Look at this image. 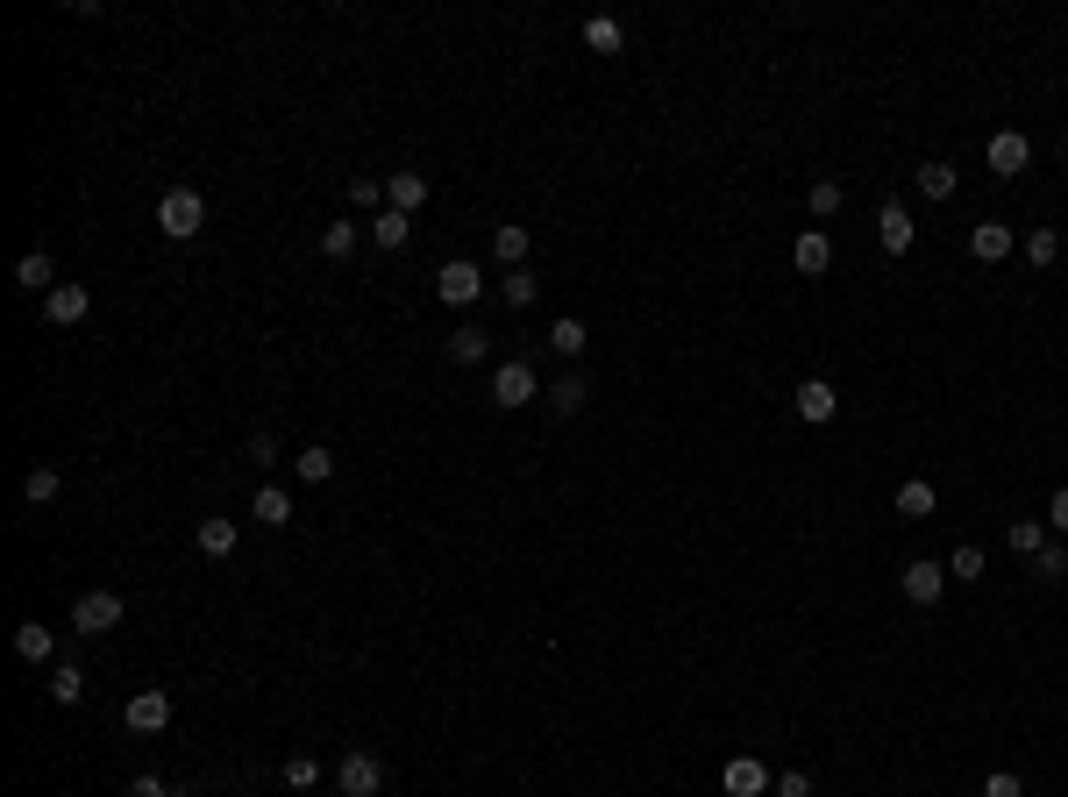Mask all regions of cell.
Instances as JSON below:
<instances>
[{
  "mask_svg": "<svg viewBox=\"0 0 1068 797\" xmlns=\"http://www.w3.org/2000/svg\"><path fill=\"white\" fill-rule=\"evenodd\" d=\"M157 229L172 235V243H192V235L207 229V200H200L192 186H172V192L157 200Z\"/></svg>",
  "mask_w": 1068,
  "mask_h": 797,
  "instance_id": "obj_1",
  "label": "cell"
},
{
  "mask_svg": "<svg viewBox=\"0 0 1068 797\" xmlns=\"http://www.w3.org/2000/svg\"><path fill=\"white\" fill-rule=\"evenodd\" d=\"M335 790L342 797H378L385 790V762L371 755V748H350V755H342V770H335Z\"/></svg>",
  "mask_w": 1068,
  "mask_h": 797,
  "instance_id": "obj_2",
  "label": "cell"
},
{
  "mask_svg": "<svg viewBox=\"0 0 1068 797\" xmlns=\"http://www.w3.org/2000/svg\"><path fill=\"white\" fill-rule=\"evenodd\" d=\"M434 292H442V307H477V299H485V270H477L471 257H456V264L434 270Z\"/></svg>",
  "mask_w": 1068,
  "mask_h": 797,
  "instance_id": "obj_3",
  "label": "cell"
},
{
  "mask_svg": "<svg viewBox=\"0 0 1068 797\" xmlns=\"http://www.w3.org/2000/svg\"><path fill=\"white\" fill-rule=\"evenodd\" d=\"M535 392H541V378H535V364H520V356H506L499 370H492V399L514 413V406H535Z\"/></svg>",
  "mask_w": 1068,
  "mask_h": 797,
  "instance_id": "obj_4",
  "label": "cell"
},
{
  "mask_svg": "<svg viewBox=\"0 0 1068 797\" xmlns=\"http://www.w3.org/2000/svg\"><path fill=\"white\" fill-rule=\"evenodd\" d=\"M71 627H79V634H114V627H122V598L114 591H86L79 606H71Z\"/></svg>",
  "mask_w": 1068,
  "mask_h": 797,
  "instance_id": "obj_5",
  "label": "cell"
},
{
  "mask_svg": "<svg viewBox=\"0 0 1068 797\" xmlns=\"http://www.w3.org/2000/svg\"><path fill=\"white\" fill-rule=\"evenodd\" d=\"M877 243H883V257H905V250L920 243V221H912L898 200H883L877 207Z\"/></svg>",
  "mask_w": 1068,
  "mask_h": 797,
  "instance_id": "obj_6",
  "label": "cell"
},
{
  "mask_svg": "<svg viewBox=\"0 0 1068 797\" xmlns=\"http://www.w3.org/2000/svg\"><path fill=\"white\" fill-rule=\"evenodd\" d=\"M898 591H905L912 606H940V591H947V563H905V569H898Z\"/></svg>",
  "mask_w": 1068,
  "mask_h": 797,
  "instance_id": "obj_7",
  "label": "cell"
},
{
  "mask_svg": "<svg viewBox=\"0 0 1068 797\" xmlns=\"http://www.w3.org/2000/svg\"><path fill=\"white\" fill-rule=\"evenodd\" d=\"M719 790L727 797H770V770H762L756 755H734L727 770H719Z\"/></svg>",
  "mask_w": 1068,
  "mask_h": 797,
  "instance_id": "obj_8",
  "label": "cell"
},
{
  "mask_svg": "<svg viewBox=\"0 0 1068 797\" xmlns=\"http://www.w3.org/2000/svg\"><path fill=\"white\" fill-rule=\"evenodd\" d=\"M1026 164H1033V143L1019 129H998V135H990V171H998V178H1019Z\"/></svg>",
  "mask_w": 1068,
  "mask_h": 797,
  "instance_id": "obj_9",
  "label": "cell"
},
{
  "mask_svg": "<svg viewBox=\"0 0 1068 797\" xmlns=\"http://www.w3.org/2000/svg\"><path fill=\"white\" fill-rule=\"evenodd\" d=\"M122 719H129V733H164L172 727V698H164V690H135Z\"/></svg>",
  "mask_w": 1068,
  "mask_h": 797,
  "instance_id": "obj_10",
  "label": "cell"
},
{
  "mask_svg": "<svg viewBox=\"0 0 1068 797\" xmlns=\"http://www.w3.org/2000/svg\"><path fill=\"white\" fill-rule=\"evenodd\" d=\"M969 257L976 264H1004V257H1012V229H1004V221H976V229H969Z\"/></svg>",
  "mask_w": 1068,
  "mask_h": 797,
  "instance_id": "obj_11",
  "label": "cell"
},
{
  "mask_svg": "<svg viewBox=\"0 0 1068 797\" xmlns=\"http://www.w3.org/2000/svg\"><path fill=\"white\" fill-rule=\"evenodd\" d=\"M791 264H799L805 278H819V270L834 264V235H826V229H805L799 243H791Z\"/></svg>",
  "mask_w": 1068,
  "mask_h": 797,
  "instance_id": "obj_12",
  "label": "cell"
},
{
  "mask_svg": "<svg viewBox=\"0 0 1068 797\" xmlns=\"http://www.w3.org/2000/svg\"><path fill=\"white\" fill-rule=\"evenodd\" d=\"M192 541H200V555L229 563V555H235V520H229V513H207L200 528H192Z\"/></svg>",
  "mask_w": 1068,
  "mask_h": 797,
  "instance_id": "obj_13",
  "label": "cell"
},
{
  "mask_svg": "<svg viewBox=\"0 0 1068 797\" xmlns=\"http://www.w3.org/2000/svg\"><path fill=\"white\" fill-rule=\"evenodd\" d=\"M86 307H93V292H86V285H57V292L43 299V313H51L57 328H79V321H86Z\"/></svg>",
  "mask_w": 1068,
  "mask_h": 797,
  "instance_id": "obj_14",
  "label": "cell"
},
{
  "mask_svg": "<svg viewBox=\"0 0 1068 797\" xmlns=\"http://www.w3.org/2000/svg\"><path fill=\"white\" fill-rule=\"evenodd\" d=\"M799 413L812 420V428H826V420L840 413V392H834L826 378H805V385H799Z\"/></svg>",
  "mask_w": 1068,
  "mask_h": 797,
  "instance_id": "obj_15",
  "label": "cell"
},
{
  "mask_svg": "<svg viewBox=\"0 0 1068 797\" xmlns=\"http://www.w3.org/2000/svg\"><path fill=\"white\" fill-rule=\"evenodd\" d=\"M420 200H428V178L420 171H385V207H393V214H414Z\"/></svg>",
  "mask_w": 1068,
  "mask_h": 797,
  "instance_id": "obj_16",
  "label": "cell"
},
{
  "mask_svg": "<svg viewBox=\"0 0 1068 797\" xmlns=\"http://www.w3.org/2000/svg\"><path fill=\"white\" fill-rule=\"evenodd\" d=\"M14 655H22V663H51V655H57V634L43 620H22V627H14Z\"/></svg>",
  "mask_w": 1068,
  "mask_h": 797,
  "instance_id": "obj_17",
  "label": "cell"
},
{
  "mask_svg": "<svg viewBox=\"0 0 1068 797\" xmlns=\"http://www.w3.org/2000/svg\"><path fill=\"white\" fill-rule=\"evenodd\" d=\"M485 356H492V335L477 321H463L456 335H449V364H485Z\"/></svg>",
  "mask_w": 1068,
  "mask_h": 797,
  "instance_id": "obj_18",
  "label": "cell"
},
{
  "mask_svg": "<svg viewBox=\"0 0 1068 797\" xmlns=\"http://www.w3.org/2000/svg\"><path fill=\"white\" fill-rule=\"evenodd\" d=\"M940 491L926 485V477H912V485H898V520H934Z\"/></svg>",
  "mask_w": 1068,
  "mask_h": 797,
  "instance_id": "obj_19",
  "label": "cell"
},
{
  "mask_svg": "<svg viewBox=\"0 0 1068 797\" xmlns=\"http://www.w3.org/2000/svg\"><path fill=\"white\" fill-rule=\"evenodd\" d=\"M14 285H22V292H43V299H51V292H57V278H51V257H43V250H29V257L14 264Z\"/></svg>",
  "mask_w": 1068,
  "mask_h": 797,
  "instance_id": "obj_20",
  "label": "cell"
},
{
  "mask_svg": "<svg viewBox=\"0 0 1068 797\" xmlns=\"http://www.w3.org/2000/svg\"><path fill=\"white\" fill-rule=\"evenodd\" d=\"M406 235H414V214H393V207H378V221H371V243H378V250H406Z\"/></svg>",
  "mask_w": 1068,
  "mask_h": 797,
  "instance_id": "obj_21",
  "label": "cell"
},
{
  "mask_svg": "<svg viewBox=\"0 0 1068 797\" xmlns=\"http://www.w3.org/2000/svg\"><path fill=\"white\" fill-rule=\"evenodd\" d=\"M293 471H299V485H328V477H335V456H328V442L299 449V456H293Z\"/></svg>",
  "mask_w": 1068,
  "mask_h": 797,
  "instance_id": "obj_22",
  "label": "cell"
},
{
  "mask_svg": "<svg viewBox=\"0 0 1068 797\" xmlns=\"http://www.w3.org/2000/svg\"><path fill=\"white\" fill-rule=\"evenodd\" d=\"M912 178H920V192H926V200H955V164L926 157V164H920V171H912Z\"/></svg>",
  "mask_w": 1068,
  "mask_h": 797,
  "instance_id": "obj_23",
  "label": "cell"
},
{
  "mask_svg": "<svg viewBox=\"0 0 1068 797\" xmlns=\"http://www.w3.org/2000/svg\"><path fill=\"white\" fill-rule=\"evenodd\" d=\"M584 399H592V385H584L577 370H570V378H555V385H549V406H555V413H563V420H570V413H584Z\"/></svg>",
  "mask_w": 1068,
  "mask_h": 797,
  "instance_id": "obj_24",
  "label": "cell"
},
{
  "mask_svg": "<svg viewBox=\"0 0 1068 797\" xmlns=\"http://www.w3.org/2000/svg\"><path fill=\"white\" fill-rule=\"evenodd\" d=\"M499 292H506V307H535V299H541V278L520 264V270H506V278H499Z\"/></svg>",
  "mask_w": 1068,
  "mask_h": 797,
  "instance_id": "obj_25",
  "label": "cell"
},
{
  "mask_svg": "<svg viewBox=\"0 0 1068 797\" xmlns=\"http://www.w3.org/2000/svg\"><path fill=\"white\" fill-rule=\"evenodd\" d=\"M250 513H257V520H264V528H285V520H293V499H285V491H278V485H264V491H257V499H250Z\"/></svg>",
  "mask_w": 1068,
  "mask_h": 797,
  "instance_id": "obj_26",
  "label": "cell"
},
{
  "mask_svg": "<svg viewBox=\"0 0 1068 797\" xmlns=\"http://www.w3.org/2000/svg\"><path fill=\"white\" fill-rule=\"evenodd\" d=\"M51 698H57V705H79V698H86V669H79V663H57V669H51Z\"/></svg>",
  "mask_w": 1068,
  "mask_h": 797,
  "instance_id": "obj_27",
  "label": "cell"
},
{
  "mask_svg": "<svg viewBox=\"0 0 1068 797\" xmlns=\"http://www.w3.org/2000/svg\"><path fill=\"white\" fill-rule=\"evenodd\" d=\"M57 491H65V477H57L51 463H43V471H29V477H22V499H29V506H51Z\"/></svg>",
  "mask_w": 1068,
  "mask_h": 797,
  "instance_id": "obj_28",
  "label": "cell"
},
{
  "mask_svg": "<svg viewBox=\"0 0 1068 797\" xmlns=\"http://www.w3.org/2000/svg\"><path fill=\"white\" fill-rule=\"evenodd\" d=\"M492 250H499L506 270H520L528 264V229H492Z\"/></svg>",
  "mask_w": 1068,
  "mask_h": 797,
  "instance_id": "obj_29",
  "label": "cell"
},
{
  "mask_svg": "<svg viewBox=\"0 0 1068 797\" xmlns=\"http://www.w3.org/2000/svg\"><path fill=\"white\" fill-rule=\"evenodd\" d=\"M1033 577H1041V584H1061L1068 577V541H1047V549L1033 555Z\"/></svg>",
  "mask_w": 1068,
  "mask_h": 797,
  "instance_id": "obj_30",
  "label": "cell"
},
{
  "mask_svg": "<svg viewBox=\"0 0 1068 797\" xmlns=\"http://www.w3.org/2000/svg\"><path fill=\"white\" fill-rule=\"evenodd\" d=\"M584 43H592V51H620V43H627V29L613 22V14H592V22H584Z\"/></svg>",
  "mask_w": 1068,
  "mask_h": 797,
  "instance_id": "obj_31",
  "label": "cell"
},
{
  "mask_svg": "<svg viewBox=\"0 0 1068 797\" xmlns=\"http://www.w3.org/2000/svg\"><path fill=\"white\" fill-rule=\"evenodd\" d=\"M584 342H592V335H584V321H555L549 328V350L555 356H584Z\"/></svg>",
  "mask_w": 1068,
  "mask_h": 797,
  "instance_id": "obj_32",
  "label": "cell"
},
{
  "mask_svg": "<svg viewBox=\"0 0 1068 797\" xmlns=\"http://www.w3.org/2000/svg\"><path fill=\"white\" fill-rule=\"evenodd\" d=\"M805 207H812V214H819V221H826V214H840V207H848V192H840V186H834V178H819V186H812V192H805Z\"/></svg>",
  "mask_w": 1068,
  "mask_h": 797,
  "instance_id": "obj_33",
  "label": "cell"
},
{
  "mask_svg": "<svg viewBox=\"0 0 1068 797\" xmlns=\"http://www.w3.org/2000/svg\"><path fill=\"white\" fill-rule=\"evenodd\" d=\"M356 250V221H328L321 229V257H350Z\"/></svg>",
  "mask_w": 1068,
  "mask_h": 797,
  "instance_id": "obj_34",
  "label": "cell"
},
{
  "mask_svg": "<svg viewBox=\"0 0 1068 797\" xmlns=\"http://www.w3.org/2000/svg\"><path fill=\"white\" fill-rule=\"evenodd\" d=\"M1041 549H1047L1041 520H1012V555H1041Z\"/></svg>",
  "mask_w": 1068,
  "mask_h": 797,
  "instance_id": "obj_35",
  "label": "cell"
},
{
  "mask_svg": "<svg viewBox=\"0 0 1068 797\" xmlns=\"http://www.w3.org/2000/svg\"><path fill=\"white\" fill-rule=\"evenodd\" d=\"M313 784H321V762H313V755H293V762H285V790H313Z\"/></svg>",
  "mask_w": 1068,
  "mask_h": 797,
  "instance_id": "obj_36",
  "label": "cell"
},
{
  "mask_svg": "<svg viewBox=\"0 0 1068 797\" xmlns=\"http://www.w3.org/2000/svg\"><path fill=\"white\" fill-rule=\"evenodd\" d=\"M1026 257H1033V264L1047 270V264L1061 257V235H1055V229H1033V235H1026Z\"/></svg>",
  "mask_w": 1068,
  "mask_h": 797,
  "instance_id": "obj_37",
  "label": "cell"
},
{
  "mask_svg": "<svg viewBox=\"0 0 1068 797\" xmlns=\"http://www.w3.org/2000/svg\"><path fill=\"white\" fill-rule=\"evenodd\" d=\"M947 569H955V584H976V577H983V549H976V541H969V549H955V563H947Z\"/></svg>",
  "mask_w": 1068,
  "mask_h": 797,
  "instance_id": "obj_38",
  "label": "cell"
},
{
  "mask_svg": "<svg viewBox=\"0 0 1068 797\" xmlns=\"http://www.w3.org/2000/svg\"><path fill=\"white\" fill-rule=\"evenodd\" d=\"M770 797H812V776H805V770H784V776L770 784Z\"/></svg>",
  "mask_w": 1068,
  "mask_h": 797,
  "instance_id": "obj_39",
  "label": "cell"
},
{
  "mask_svg": "<svg viewBox=\"0 0 1068 797\" xmlns=\"http://www.w3.org/2000/svg\"><path fill=\"white\" fill-rule=\"evenodd\" d=\"M350 200L356 207H385V186H378V178H350Z\"/></svg>",
  "mask_w": 1068,
  "mask_h": 797,
  "instance_id": "obj_40",
  "label": "cell"
},
{
  "mask_svg": "<svg viewBox=\"0 0 1068 797\" xmlns=\"http://www.w3.org/2000/svg\"><path fill=\"white\" fill-rule=\"evenodd\" d=\"M983 797H1026V784H1019L1012 770H998V776H990V784H983Z\"/></svg>",
  "mask_w": 1068,
  "mask_h": 797,
  "instance_id": "obj_41",
  "label": "cell"
},
{
  "mask_svg": "<svg viewBox=\"0 0 1068 797\" xmlns=\"http://www.w3.org/2000/svg\"><path fill=\"white\" fill-rule=\"evenodd\" d=\"M1047 528H1055V534L1068 541V485L1055 491V499H1047Z\"/></svg>",
  "mask_w": 1068,
  "mask_h": 797,
  "instance_id": "obj_42",
  "label": "cell"
},
{
  "mask_svg": "<svg viewBox=\"0 0 1068 797\" xmlns=\"http://www.w3.org/2000/svg\"><path fill=\"white\" fill-rule=\"evenodd\" d=\"M129 797H178V790L164 784V776H135V784H129Z\"/></svg>",
  "mask_w": 1068,
  "mask_h": 797,
  "instance_id": "obj_43",
  "label": "cell"
},
{
  "mask_svg": "<svg viewBox=\"0 0 1068 797\" xmlns=\"http://www.w3.org/2000/svg\"><path fill=\"white\" fill-rule=\"evenodd\" d=\"M1061 150H1068V143H1061Z\"/></svg>",
  "mask_w": 1068,
  "mask_h": 797,
  "instance_id": "obj_44",
  "label": "cell"
}]
</instances>
